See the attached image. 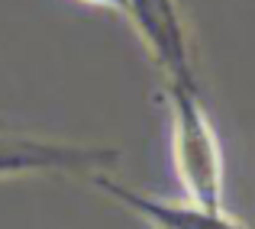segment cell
I'll use <instances>...</instances> for the list:
<instances>
[{
    "label": "cell",
    "instance_id": "1",
    "mask_svg": "<svg viewBox=\"0 0 255 229\" xmlns=\"http://www.w3.org/2000/svg\"><path fill=\"white\" fill-rule=\"evenodd\" d=\"M171 116V158L187 200L204 207H226L223 145L213 129L204 94L194 84H162Z\"/></svg>",
    "mask_w": 255,
    "mask_h": 229
},
{
    "label": "cell",
    "instance_id": "2",
    "mask_svg": "<svg viewBox=\"0 0 255 229\" xmlns=\"http://www.w3.org/2000/svg\"><path fill=\"white\" fill-rule=\"evenodd\" d=\"M117 149H104V145L26 136L0 119V181L23 178V174H65V178L87 181L97 171L117 168Z\"/></svg>",
    "mask_w": 255,
    "mask_h": 229
},
{
    "label": "cell",
    "instance_id": "3",
    "mask_svg": "<svg viewBox=\"0 0 255 229\" xmlns=\"http://www.w3.org/2000/svg\"><path fill=\"white\" fill-rule=\"evenodd\" d=\"M123 13L129 16L136 36L142 39L152 65L162 71L165 84L200 87L194 36L181 0H126Z\"/></svg>",
    "mask_w": 255,
    "mask_h": 229
},
{
    "label": "cell",
    "instance_id": "4",
    "mask_svg": "<svg viewBox=\"0 0 255 229\" xmlns=\"http://www.w3.org/2000/svg\"><path fill=\"white\" fill-rule=\"evenodd\" d=\"M87 184L97 187L107 197H113L117 204H123L126 210L136 213L152 229H249L246 223H239L226 207H204V204H194V200L152 197V194H142L136 187H126L120 181H113L110 171L91 174Z\"/></svg>",
    "mask_w": 255,
    "mask_h": 229
},
{
    "label": "cell",
    "instance_id": "5",
    "mask_svg": "<svg viewBox=\"0 0 255 229\" xmlns=\"http://www.w3.org/2000/svg\"><path fill=\"white\" fill-rule=\"evenodd\" d=\"M81 3L104 6V10H117V13H123V10H126V0H81Z\"/></svg>",
    "mask_w": 255,
    "mask_h": 229
}]
</instances>
